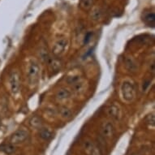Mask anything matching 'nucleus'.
Here are the masks:
<instances>
[{"label":"nucleus","instance_id":"f257e3e1","mask_svg":"<svg viewBox=\"0 0 155 155\" xmlns=\"http://www.w3.org/2000/svg\"><path fill=\"white\" fill-rule=\"evenodd\" d=\"M26 74L28 77V81L30 84H36L39 78L40 74V67L38 65V62L35 60H31L28 64L26 69Z\"/></svg>","mask_w":155,"mask_h":155},{"label":"nucleus","instance_id":"f03ea898","mask_svg":"<svg viewBox=\"0 0 155 155\" xmlns=\"http://www.w3.org/2000/svg\"><path fill=\"white\" fill-rule=\"evenodd\" d=\"M121 92H122L123 97L126 102H132L134 99L136 92L132 83L128 81L124 82L121 86Z\"/></svg>","mask_w":155,"mask_h":155},{"label":"nucleus","instance_id":"7ed1b4c3","mask_svg":"<svg viewBox=\"0 0 155 155\" xmlns=\"http://www.w3.org/2000/svg\"><path fill=\"white\" fill-rule=\"evenodd\" d=\"M68 46V39H66V38H61V39H59L54 44L53 48H52V52L57 57H60V56L64 54V53L66 52Z\"/></svg>","mask_w":155,"mask_h":155},{"label":"nucleus","instance_id":"20e7f679","mask_svg":"<svg viewBox=\"0 0 155 155\" xmlns=\"http://www.w3.org/2000/svg\"><path fill=\"white\" fill-rule=\"evenodd\" d=\"M28 132L25 129H19L15 131L11 137L10 142L12 145H19L23 143L28 138Z\"/></svg>","mask_w":155,"mask_h":155},{"label":"nucleus","instance_id":"39448f33","mask_svg":"<svg viewBox=\"0 0 155 155\" xmlns=\"http://www.w3.org/2000/svg\"><path fill=\"white\" fill-rule=\"evenodd\" d=\"M9 85H10L11 92L13 94H16L20 92L21 81L17 71H12L9 76Z\"/></svg>","mask_w":155,"mask_h":155},{"label":"nucleus","instance_id":"423d86ee","mask_svg":"<svg viewBox=\"0 0 155 155\" xmlns=\"http://www.w3.org/2000/svg\"><path fill=\"white\" fill-rule=\"evenodd\" d=\"M67 82H68V84L71 85V87L73 88V89L76 92L81 91L83 87H84V83L79 76H69L67 79Z\"/></svg>","mask_w":155,"mask_h":155},{"label":"nucleus","instance_id":"0eeeda50","mask_svg":"<svg viewBox=\"0 0 155 155\" xmlns=\"http://www.w3.org/2000/svg\"><path fill=\"white\" fill-rule=\"evenodd\" d=\"M114 134V126L111 123H107L102 128V136L106 139H110Z\"/></svg>","mask_w":155,"mask_h":155},{"label":"nucleus","instance_id":"6e6552de","mask_svg":"<svg viewBox=\"0 0 155 155\" xmlns=\"http://www.w3.org/2000/svg\"><path fill=\"white\" fill-rule=\"evenodd\" d=\"M107 113L109 114V116H110L112 119H114L115 120H119L120 118V115H121V110H120V107L116 106L115 104L111 105L108 108Z\"/></svg>","mask_w":155,"mask_h":155},{"label":"nucleus","instance_id":"1a4fd4ad","mask_svg":"<svg viewBox=\"0 0 155 155\" xmlns=\"http://www.w3.org/2000/svg\"><path fill=\"white\" fill-rule=\"evenodd\" d=\"M56 99L58 101H64V100L68 99L71 97V92L69 91L68 89L65 88H61L59 89L55 94Z\"/></svg>","mask_w":155,"mask_h":155},{"label":"nucleus","instance_id":"9d476101","mask_svg":"<svg viewBox=\"0 0 155 155\" xmlns=\"http://www.w3.org/2000/svg\"><path fill=\"white\" fill-rule=\"evenodd\" d=\"M0 151L4 153L5 154L11 155L14 153V152L15 151V148L14 145H12L11 143L10 144H3V145H0Z\"/></svg>","mask_w":155,"mask_h":155},{"label":"nucleus","instance_id":"9b49d317","mask_svg":"<svg viewBox=\"0 0 155 155\" xmlns=\"http://www.w3.org/2000/svg\"><path fill=\"white\" fill-rule=\"evenodd\" d=\"M39 137L43 140H49L53 137V133L51 130L47 128H41V130L39 131Z\"/></svg>","mask_w":155,"mask_h":155},{"label":"nucleus","instance_id":"f8f14e48","mask_svg":"<svg viewBox=\"0 0 155 155\" xmlns=\"http://www.w3.org/2000/svg\"><path fill=\"white\" fill-rule=\"evenodd\" d=\"M60 115L64 120H69L72 116V112L69 108L66 107H63L60 109Z\"/></svg>","mask_w":155,"mask_h":155},{"label":"nucleus","instance_id":"ddd939ff","mask_svg":"<svg viewBox=\"0 0 155 155\" xmlns=\"http://www.w3.org/2000/svg\"><path fill=\"white\" fill-rule=\"evenodd\" d=\"M49 65L51 68V71H58L61 68V63L58 59H51L49 60Z\"/></svg>","mask_w":155,"mask_h":155},{"label":"nucleus","instance_id":"4468645a","mask_svg":"<svg viewBox=\"0 0 155 155\" xmlns=\"http://www.w3.org/2000/svg\"><path fill=\"white\" fill-rule=\"evenodd\" d=\"M145 22L149 26H154V22H155V16L153 13H150L145 16Z\"/></svg>","mask_w":155,"mask_h":155},{"label":"nucleus","instance_id":"2eb2a0df","mask_svg":"<svg viewBox=\"0 0 155 155\" xmlns=\"http://www.w3.org/2000/svg\"><path fill=\"white\" fill-rule=\"evenodd\" d=\"M30 124L32 127L35 128H41L42 125V121L39 117H33L31 119Z\"/></svg>","mask_w":155,"mask_h":155},{"label":"nucleus","instance_id":"dca6fc26","mask_svg":"<svg viewBox=\"0 0 155 155\" xmlns=\"http://www.w3.org/2000/svg\"><path fill=\"white\" fill-rule=\"evenodd\" d=\"M39 55H40L41 59H42L44 62H49V60L51 59V58H50V56H49L48 54V52H47V51H46L45 49H43V50H41V51H40Z\"/></svg>","mask_w":155,"mask_h":155},{"label":"nucleus","instance_id":"f3484780","mask_svg":"<svg viewBox=\"0 0 155 155\" xmlns=\"http://www.w3.org/2000/svg\"><path fill=\"white\" fill-rule=\"evenodd\" d=\"M126 66L129 70L131 71H135L137 68L136 64H135L132 59H126Z\"/></svg>","mask_w":155,"mask_h":155},{"label":"nucleus","instance_id":"a211bd4d","mask_svg":"<svg viewBox=\"0 0 155 155\" xmlns=\"http://www.w3.org/2000/svg\"><path fill=\"white\" fill-rule=\"evenodd\" d=\"M92 37V33H87L86 36L84 37V42L85 44L88 43L89 41H90V38H91Z\"/></svg>","mask_w":155,"mask_h":155},{"label":"nucleus","instance_id":"6ab92c4d","mask_svg":"<svg viewBox=\"0 0 155 155\" xmlns=\"http://www.w3.org/2000/svg\"><path fill=\"white\" fill-rule=\"evenodd\" d=\"M0 126H1V119H0Z\"/></svg>","mask_w":155,"mask_h":155}]
</instances>
